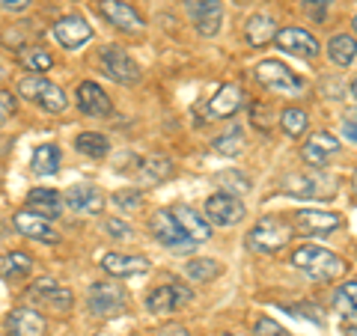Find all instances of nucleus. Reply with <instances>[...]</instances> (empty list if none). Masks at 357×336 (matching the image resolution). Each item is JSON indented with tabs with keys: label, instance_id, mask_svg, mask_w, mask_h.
Here are the masks:
<instances>
[{
	"label": "nucleus",
	"instance_id": "obj_25",
	"mask_svg": "<svg viewBox=\"0 0 357 336\" xmlns=\"http://www.w3.org/2000/svg\"><path fill=\"white\" fill-rule=\"evenodd\" d=\"M27 206L36 211V215H42L45 220H51L63 211V199L57 190H51V188H33L27 194Z\"/></svg>",
	"mask_w": 357,
	"mask_h": 336
},
{
	"label": "nucleus",
	"instance_id": "obj_22",
	"mask_svg": "<svg viewBox=\"0 0 357 336\" xmlns=\"http://www.w3.org/2000/svg\"><path fill=\"white\" fill-rule=\"evenodd\" d=\"M238 107H241V89H238L236 84H227V86L218 89L215 98H208L206 114L215 116V119H227V116L236 114Z\"/></svg>",
	"mask_w": 357,
	"mask_h": 336
},
{
	"label": "nucleus",
	"instance_id": "obj_40",
	"mask_svg": "<svg viewBox=\"0 0 357 336\" xmlns=\"http://www.w3.org/2000/svg\"><path fill=\"white\" fill-rule=\"evenodd\" d=\"M105 229H107V235H114V238H131V227L128 223H122L119 217H110L105 223Z\"/></svg>",
	"mask_w": 357,
	"mask_h": 336
},
{
	"label": "nucleus",
	"instance_id": "obj_12",
	"mask_svg": "<svg viewBox=\"0 0 357 336\" xmlns=\"http://www.w3.org/2000/svg\"><path fill=\"white\" fill-rule=\"evenodd\" d=\"M54 39H57L63 48H81L93 39V27L86 24V18L81 15H66L54 24Z\"/></svg>",
	"mask_w": 357,
	"mask_h": 336
},
{
	"label": "nucleus",
	"instance_id": "obj_2",
	"mask_svg": "<svg viewBox=\"0 0 357 336\" xmlns=\"http://www.w3.org/2000/svg\"><path fill=\"white\" fill-rule=\"evenodd\" d=\"M340 182L331 173L312 170V173H292L283 178V194L298 199H333Z\"/></svg>",
	"mask_w": 357,
	"mask_h": 336
},
{
	"label": "nucleus",
	"instance_id": "obj_6",
	"mask_svg": "<svg viewBox=\"0 0 357 336\" xmlns=\"http://www.w3.org/2000/svg\"><path fill=\"white\" fill-rule=\"evenodd\" d=\"M152 232H155V241H161L164 247L170 250H188V247H197V244L188 238V235L182 232V227H178V220L173 217V211H155L152 217Z\"/></svg>",
	"mask_w": 357,
	"mask_h": 336
},
{
	"label": "nucleus",
	"instance_id": "obj_8",
	"mask_svg": "<svg viewBox=\"0 0 357 336\" xmlns=\"http://www.w3.org/2000/svg\"><path fill=\"white\" fill-rule=\"evenodd\" d=\"M98 63H102V69L107 72L110 81H116V84L137 81V63H134L122 48H116V45H110V48H105L98 54Z\"/></svg>",
	"mask_w": 357,
	"mask_h": 336
},
{
	"label": "nucleus",
	"instance_id": "obj_13",
	"mask_svg": "<svg viewBox=\"0 0 357 336\" xmlns=\"http://www.w3.org/2000/svg\"><path fill=\"white\" fill-rule=\"evenodd\" d=\"M277 48L286 54H298V57H316L319 54V42L312 39V33L301 30V27H286L277 30Z\"/></svg>",
	"mask_w": 357,
	"mask_h": 336
},
{
	"label": "nucleus",
	"instance_id": "obj_10",
	"mask_svg": "<svg viewBox=\"0 0 357 336\" xmlns=\"http://www.w3.org/2000/svg\"><path fill=\"white\" fill-rule=\"evenodd\" d=\"M126 307V292L116 283H96L89 289V310L96 316H116Z\"/></svg>",
	"mask_w": 357,
	"mask_h": 336
},
{
	"label": "nucleus",
	"instance_id": "obj_34",
	"mask_svg": "<svg viewBox=\"0 0 357 336\" xmlns=\"http://www.w3.org/2000/svg\"><path fill=\"white\" fill-rule=\"evenodd\" d=\"M280 125H283V131L289 134V137H301V134L307 131V114L301 107H289V110H283Z\"/></svg>",
	"mask_w": 357,
	"mask_h": 336
},
{
	"label": "nucleus",
	"instance_id": "obj_47",
	"mask_svg": "<svg viewBox=\"0 0 357 336\" xmlns=\"http://www.w3.org/2000/svg\"><path fill=\"white\" fill-rule=\"evenodd\" d=\"M351 96L357 98V77H354V81H351Z\"/></svg>",
	"mask_w": 357,
	"mask_h": 336
},
{
	"label": "nucleus",
	"instance_id": "obj_31",
	"mask_svg": "<svg viewBox=\"0 0 357 336\" xmlns=\"http://www.w3.org/2000/svg\"><path fill=\"white\" fill-rule=\"evenodd\" d=\"M143 176H146L149 182H164V178L173 176V161L167 158V155H149V158L143 161Z\"/></svg>",
	"mask_w": 357,
	"mask_h": 336
},
{
	"label": "nucleus",
	"instance_id": "obj_9",
	"mask_svg": "<svg viewBox=\"0 0 357 336\" xmlns=\"http://www.w3.org/2000/svg\"><path fill=\"white\" fill-rule=\"evenodd\" d=\"M188 15L203 36H215L223 24V3L220 0H188Z\"/></svg>",
	"mask_w": 357,
	"mask_h": 336
},
{
	"label": "nucleus",
	"instance_id": "obj_42",
	"mask_svg": "<svg viewBox=\"0 0 357 336\" xmlns=\"http://www.w3.org/2000/svg\"><path fill=\"white\" fill-rule=\"evenodd\" d=\"M220 182H223V185H236V194H241V190H248V188H250V182H248V178H244V176H238L236 170H229L227 176H220Z\"/></svg>",
	"mask_w": 357,
	"mask_h": 336
},
{
	"label": "nucleus",
	"instance_id": "obj_7",
	"mask_svg": "<svg viewBox=\"0 0 357 336\" xmlns=\"http://www.w3.org/2000/svg\"><path fill=\"white\" fill-rule=\"evenodd\" d=\"M206 217L218 227H236L244 217V203L232 194H211L206 199Z\"/></svg>",
	"mask_w": 357,
	"mask_h": 336
},
{
	"label": "nucleus",
	"instance_id": "obj_4",
	"mask_svg": "<svg viewBox=\"0 0 357 336\" xmlns=\"http://www.w3.org/2000/svg\"><path fill=\"white\" fill-rule=\"evenodd\" d=\"M289 238H292L289 223H283L280 217H262L248 235V247L256 253H277L286 247Z\"/></svg>",
	"mask_w": 357,
	"mask_h": 336
},
{
	"label": "nucleus",
	"instance_id": "obj_16",
	"mask_svg": "<svg viewBox=\"0 0 357 336\" xmlns=\"http://www.w3.org/2000/svg\"><path fill=\"white\" fill-rule=\"evenodd\" d=\"M98 9H102V15L110 21V24L126 30V33H137L143 27V18L134 13L131 3H122V0H102Z\"/></svg>",
	"mask_w": 357,
	"mask_h": 336
},
{
	"label": "nucleus",
	"instance_id": "obj_30",
	"mask_svg": "<svg viewBox=\"0 0 357 336\" xmlns=\"http://www.w3.org/2000/svg\"><path fill=\"white\" fill-rule=\"evenodd\" d=\"M75 146L81 155H89V158H105V155L110 152V143L105 134H96V131H84L81 137L75 140Z\"/></svg>",
	"mask_w": 357,
	"mask_h": 336
},
{
	"label": "nucleus",
	"instance_id": "obj_26",
	"mask_svg": "<svg viewBox=\"0 0 357 336\" xmlns=\"http://www.w3.org/2000/svg\"><path fill=\"white\" fill-rule=\"evenodd\" d=\"M244 36H248V42L253 45V48H265L268 42L277 39L274 18H268V15H250L248 24H244Z\"/></svg>",
	"mask_w": 357,
	"mask_h": 336
},
{
	"label": "nucleus",
	"instance_id": "obj_36",
	"mask_svg": "<svg viewBox=\"0 0 357 336\" xmlns=\"http://www.w3.org/2000/svg\"><path fill=\"white\" fill-rule=\"evenodd\" d=\"M337 307L342 316L349 319H357V283H345L337 295Z\"/></svg>",
	"mask_w": 357,
	"mask_h": 336
},
{
	"label": "nucleus",
	"instance_id": "obj_1",
	"mask_svg": "<svg viewBox=\"0 0 357 336\" xmlns=\"http://www.w3.org/2000/svg\"><path fill=\"white\" fill-rule=\"evenodd\" d=\"M292 265L298 268V271H304L307 277L321 280V283H328V280H337V277L345 274V262L340 259V256L325 250V247H316V244L298 247L295 256H292Z\"/></svg>",
	"mask_w": 357,
	"mask_h": 336
},
{
	"label": "nucleus",
	"instance_id": "obj_48",
	"mask_svg": "<svg viewBox=\"0 0 357 336\" xmlns=\"http://www.w3.org/2000/svg\"><path fill=\"white\" fill-rule=\"evenodd\" d=\"M0 125H3V114H0Z\"/></svg>",
	"mask_w": 357,
	"mask_h": 336
},
{
	"label": "nucleus",
	"instance_id": "obj_23",
	"mask_svg": "<svg viewBox=\"0 0 357 336\" xmlns=\"http://www.w3.org/2000/svg\"><path fill=\"white\" fill-rule=\"evenodd\" d=\"M66 203L75 211H86V215H98L105 208V197L98 194L93 185H75L66 190Z\"/></svg>",
	"mask_w": 357,
	"mask_h": 336
},
{
	"label": "nucleus",
	"instance_id": "obj_11",
	"mask_svg": "<svg viewBox=\"0 0 357 336\" xmlns=\"http://www.w3.org/2000/svg\"><path fill=\"white\" fill-rule=\"evenodd\" d=\"M337 152H340V140L328 131H316V134H310L307 143L301 146V158L312 167H325Z\"/></svg>",
	"mask_w": 357,
	"mask_h": 336
},
{
	"label": "nucleus",
	"instance_id": "obj_33",
	"mask_svg": "<svg viewBox=\"0 0 357 336\" xmlns=\"http://www.w3.org/2000/svg\"><path fill=\"white\" fill-rule=\"evenodd\" d=\"M215 152L227 155V158H236V155L244 152V134L238 128H232L229 134H220V137L215 140Z\"/></svg>",
	"mask_w": 357,
	"mask_h": 336
},
{
	"label": "nucleus",
	"instance_id": "obj_21",
	"mask_svg": "<svg viewBox=\"0 0 357 336\" xmlns=\"http://www.w3.org/2000/svg\"><path fill=\"white\" fill-rule=\"evenodd\" d=\"M102 268L110 277H137L149 271V259L143 256H122V253H107L102 259Z\"/></svg>",
	"mask_w": 357,
	"mask_h": 336
},
{
	"label": "nucleus",
	"instance_id": "obj_32",
	"mask_svg": "<svg viewBox=\"0 0 357 336\" xmlns=\"http://www.w3.org/2000/svg\"><path fill=\"white\" fill-rule=\"evenodd\" d=\"M185 274L191 280H199V283H208V280H215L220 274V265L215 259H191L185 265Z\"/></svg>",
	"mask_w": 357,
	"mask_h": 336
},
{
	"label": "nucleus",
	"instance_id": "obj_44",
	"mask_svg": "<svg viewBox=\"0 0 357 336\" xmlns=\"http://www.w3.org/2000/svg\"><path fill=\"white\" fill-rule=\"evenodd\" d=\"M0 6L9 9V13H24L30 6V0H0Z\"/></svg>",
	"mask_w": 357,
	"mask_h": 336
},
{
	"label": "nucleus",
	"instance_id": "obj_20",
	"mask_svg": "<svg viewBox=\"0 0 357 336\" xmlns=\"http://www.w3.org/2000/svg\"><path fill=\"white\" fill-rule=\"evenodd\" d=\"M36 300H45L48 307H54L57 312H69L72 310V292L69 289H63L57 286L51 277H42L36 286H33V292H30Z\"/></svg>",
	"mask_w": 357,
	"mask_h": 336
},
{
	"label": "nucleus",
	"instance_id": "obj_35",
	"mask_svg": "<svg viewBox=\"0 0 357 336\" xmlns=\"http://www.w3.org/2000/svg\"><path fill=\"white\" fill-rule=\"evenodd\" d=\"M21 63L27 66L30 72H48L51 66H54V60H51V54L48 51H42V48H27V51H21Z\"/></svg>",
	"mask_w": 357,
	"mask_h": 336
},
{
	"label": "nucleus",
	"instance_id": "obj_45",
	"mask_svg": "<svg viewBox=\"0 0 357 336\" xmlns=\"http://www.w3.org/2000/svg\"><path fill=\"white\" fill-rule=\"evenodd\" d=\"M161 336H188V330H182V328H176V330H164Z\"/></svg>",
	"mask_w": 357,
	"mask_h": 336
},
{
	"label": "nucleus",
	"instance_id": "obj_24",
	"mask_svg": "<svg viewBox=\"0 0 357 336\" xmlns=\"http://www.w3.org/2000/svg\"><path fill=\"white\" fill-rule=\"evenodd\" d=\"M6 324H9V333L13 336H45V328H48L36 310H15L13 316L6 319Z\"/></svg>",
	"mask_w": 357,
	"mask_h": 336
},
{
	"label": "nucleus",
	"instance_id": "obj_28",
	"mask_svg": "<svg viewBox=\"0 0 357 336\" xmlns=\"http://www.w3.org/2000/svg\"><path fill=\"white\" fill-rule=\"evenodd\" d=\"M328 57H331V63H337L345 69V66H351L357 57V42L351 36H345V33H340V36H333L328 42Z\"/></svg>",
	"mask_w": 357,
	"mask_h": 336
},
{
	"label": "nucleus",
	"instance_id": "obj_3",
	"mask_svg": "<svg viewBox=\"0 0 357 336\" xmlns=\"http://www.w3.org/2000/svg\"><path fill=\"white\" fill-rule=\"evenodd\" d=\"M18 93L30 98V102H36L42 110H48V114H63V110L69 107V98H66L63 89L57 84L45 81L42 75H27L24 81L18 84Z\"/></svg>",
	"mask_w": 357,
	"mask_h": 336
},
{
	"label": "nucleus",
	"instance_id": "obj_18",
	"mask_svg": "<svg viewBox=\"0 0 357 336\" xmlns=\"http://www.w3.org/2000/svg\"><path fill=\"white\" fill-rule=\"evenodd\" d=\"M77 107L81 114L86 116H107L110 114V98L105 96V89L93 84V81H84L77 86Z\"/></svg>",
	"mask_w": 357,
	"mask_h": 336
},
{
	"label": "nucleus",
	"instance_id": "obj_39",
	"mask_svg": "<svg viewBox=\"0 0 357 336\" xmlns=\"http://www.w3.org/2000/svg\"><path fill=\"white\" fill-rule=\"evenodd\" d=\"M253 336H286V330L274 319H259L253 328Z\"/></svg>",
	"mask_w": 357,
	"mask_h": 336
},
{
	"label": "nucleus",
	"instance_id": "obj_5",
	"mask_svg": "<svg viewBox=\"0 0 357 336\" xmlns=\"http://www.w3.org/2000/svg\"><path fill=\"white\" fill-rule=\"evenodd\" d=\"M253 75L262 86H268L271 93H280V96H295V93H301V86H304L301 77L292 75V69L280 60H262L253 69Z\"/></svg>",
	"mask_w": 357,
	"mask_h": 336
},
{
	"label": "nucleus",
	"instance_id": "obj_41",
	"mask_svg": "<svg viewBox=\"0 0 357 336\" xmlns=\"http://www.w3.org/2000/svg\"><path fill=\"white\" fill-rule=\"evenodd\" d=\"M342 137L349 143H357V110H354V114H345V119H342Z\"/></svg>",
	"mask_w": 357,
	"mask_h": 336
},
{
	"label": "nucleus",
	"instance_id": "obj_17",
	"mask_svg": "<svg viewBox=\"0 0 357 336\" xmlns=\"http://www.w3.org/2000/svg\"><path fill=\"white\" fill-rule=\"evenodd\" d=\"M173 217L178 220V227H182V232L191 238L194 244H206L211 238V223L199 215V211H194L191 206H178L173 211Z\"/></svg>",
	"mask_w": 357,
	"mask_h": 336
},
{
	"label": "nucleus",
	"instance_id": "obj_50",
	"mask_svg": "<svg viewBox=\"0 0 357 336\" xmlns=\"http://www.w3.org/2000/svg\"><path fill=\"white\" fill-rule=\"evenodd\" d=\"M354 190H357V176H354Z\"/></svg>",
	"mask_w": 357,
	"mask_h": 336
},
{
	"label": "nucleus",
	"instance_id": "obj_27",
	"mask_svg": "<svg viewBox=\"0 0 357 336\" xmlns=\"http://www.w3.org/2000/svg\"><path fill=\"white\" fill-rule=\"evenodd\" d=\"M60 149L54 146V143H42V146H36V152H33V161L30 167L36 170L39 176H54L60 170Z\"/></svg>",
	"mask_w": 357,
	"mask_h": 336
},
{
	"label": "nucleus",
	"instance_id": "obj_19",
	"mask_svg": "<svg viewBox=\"0 0 357 336\" xmlns=\"http://www.w3.org/2000/svg\"><path fill=\"white\" fill-rule=\"evenodd\" d=\"M15 227H18V232H24L27 238H36V241H45V244L57 241V229L51 227V220H45L42 215H33V211H18Z\"/></svg>",
	"mask_w": 357,
	"mask_h": 336
},
{
	"label": "nucleus",
	"instance_id": "obj_43",
	"mask_svg": "<svg viewBox=\"0 0 357 336\" xmlns=\"http://www.w3.org/2000/svg\"><path fill=\"white\" fill-rule=\"evenodd\" d=\"M0 114L3 116L15 114V98H13V93H6V89H0Z\"/></svg>",
	"mask_w": 357,
	"mask_h": 336
},
{
	"label": "nucleus",
	"instance_id": "obj_14",
	"mask_svg": "<svg viewBox=\"0 0 357 336\" xmlns=\"http://www.w3.org/2000/svg\"><path fill=\"white\" fill-rule=\"evenodd\" d=\"M340 227V217L333 211H298L295 215V223L292 229L301 232V235H325V232H333Z\"/></svg>",
	"mask_w": 357,
	"mask_h": 336
},
{
	"label": "nucleus",
	"instance_id": "obj_29",
	"mask_svg": "<svg viewBox=\"0 0 357 336\" xmlns=\"http://www.w3.org/2000/svg\"><path fill=\"white\" fill-rule=\"evenodd\" d=\"M33 271V259L27 253H6V256H0V277H6V280H21V277H27Z\"/></svg>",
	"mask_w": 357,
	"mask_h": 336
},
{
	"label": "nucleus",
	"instance_id": "obj_38",
	"mask_svg": "<svg viewBox=\"0 0 357 336\" xmlns=\"http://www.w3.org/2000/svg\"><path fill=\"white\" fill-rule=\"evenodd\" d=\"M328 9H331V0H304V13L312 21H325L328 18Z\"/></svg>",
	"mask_w": 357,
	"mask_h": 336
},
{
	"label": "nucleus",
	"instance_id": "obj_49",
	"mask_svg": "<svg viewBox=\"0 0 357 336\" xmlns=\"http://www.w3.org/2000/svg\"><path fill=\"white\" fill-rule=\"evenodd\" d=\"M354 30H357V15H354Z\"/></svg>",
	"mask_w": 357,
	"mask_h": 336
},
{
	"label": "nucleus",
	"instance_id": "obj_46",
	"mask_svg": "<svg viewBox=\"0 0 357 336\" xmlns=\"http://www.w3.org/2000/svg\"><path fill=\"white\" fill-rule=\"evenodd\" d=\"M345 336H357V324H345Z\"/></svg>",
	"mask_w": 357,
	"mask_h": 336
},
{
	"label": "nucleus",
	"instance_id": "obj_15",
	"mask_svg": "<svg viewBox=\"0 0 357 336\" xmlns=\"http://www.w3.org/2000/svg\"><path fill=\"white\" fill-rule=\"evenodd\" d=\"M191 300V292L185 286H158L155 292L146 298V310L155 316H164V312H173L176 307H182Z\"/></svg>",
	"mask_w": 357,
	"mask_h": 336
},
{
	"label": "nucleus",
	"instance_id": "obj_37",
	"mask_svg": "<svg viewBox=\"0 0 357 336\" xmlns=\"http://www.w3.org/2000/svg\"><path fill=\"white\" fill-rule=\"evenodd\" d=\"M114 203H116L119 208H126V211H134V208H140L143 197L137 194V190H116V194H114Z\"/></svg>",
	"mask_w": 357,
	"mask_h": 336
}]
</instances>
